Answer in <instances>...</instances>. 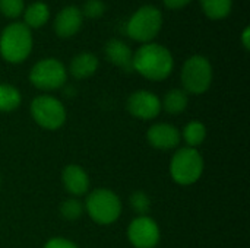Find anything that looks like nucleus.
<instances>
[{"label":"nucleus","mask_w":250,"mask_h":248,"mask_svg":"<svg viewBox=\"0 0 250 248\" xmlns=\"http://www.w3.org/2000/svg\"><path fill=\"white\" fill-rule=\"evenodd\" d=\"M132 66L141 76L158 82L171 75L174 60L168 48L155 42H148L136 50Z\"/></svg>","instance_id":"obj_1"},{"label":"nucleus","mask_w":250,"mask_h":248,"mask_svg":"<svg viewBox=\"0 0 250 248\" xmlns=\"http://www.w3.org/2000/svg\"><path fill=\"white\" fill-rule=\"evenodd\" d=\"M32 50V35L22 22L7 25L0 35V54L9 63H22Z\"/></svg>","instance_id":"obj_2"},{"label":"nucleus","mask_w":250,"mask_h":248,"mask_svg":"<svg viewBox=\"0 0 250 248\" xmlns=\"http://www.w3.org/2000/svg\"><path fill=\"white\" fill-rule=\"evenodd\" d=\"M204 158L195 148H180L171 158L170 175L180 186L195 184L204 174Z\"/></svg>","instance_id":"obj_3"},{"label":"nucleus","mask_w":250,"mask_h":248,"mask_svg":"<svg viewBox=\"0 0 250 248\" xmlns=\"http://www.w3.org/2000/svg\"><path fill=\"white\" fill-rule=\"evenodd\" d=\"M85 209L95 224L111 225L122 215V202L114 191L108 189H97L88 194Z\"/></svg>","instance_id":"obj_4"},{"label":"nucleus","mask_w":250,"mask_h":248,"mask_svg":"<svg viewBox=\"0 0 250 248\" xmlns=\"http://www.w3.org/2000/svg\"><path fill=\"white\" fill-rule=\"evenodd\" d=\"M163 25V15L160 9L151 4H145L139 7L126 25V34L139 42H149L152 41Z\"/></svg>","instance_id":"obj_5"},{"label":"nucleus","mask_w":250,"mask_h":248,"mask_svg":"<svg viewBox=\"0 0 250 248\" xmlns=\"http://www.w3.org/2000/svg\"><path fill=\"white\" fill-rule=\"evenodd\" d=\"M182 83L183 91L193 95H201L207 92L212 83V66L209 60L204 56L189 57L182 69Z\"/></svg>","instance_id":"obj_6"},{"label":"nucleus","mask_w":250,"mask_h":248,"mask_svg":"<svg viewBox=\"0 0 250 248\" xmlns=\"http://www.w3.org/2000/svg\"><path fill=\"white\" fill-rule=\"evenodd\" d=\"M31 115L34 121L45 130H57L66 121V108L54 96L41 95L31 102Z\"/></svg>","instance_id":"obj_7"},{"label":"nucleus","mask_w":250,"mask_h":248,"mask_svg":"<svg viewBox=\"0 0 250 248\" xmlns=\"http://www.w3.org/2000/svg\"><path fill=\"white\" fill-rule=\"evenodd\" d=\"M67 72L57 58H44L34 64L29 72L31 83L42 91H56L66 83Z\"/></svg>","instance_id":"obj_8"},{"label":"nucleus","mask_w":250,"mask_h":248,"mask_svg":"<svg viewBox=\"0 0 250 248\" xmlns=\"http://www.w3.org/2000/svg\"><path fill=\"white\" fill-rule=\"evenodd\" d=\"M127 238L135 248H155L161 238L160 227L148 215L138 216L127 228Z\"/></svg>","instance_id":"obj_9"},{"label":"nucleus","mask_w":250,"mask_h":248,"mask_svg":"<svg viewBox=\"0 0 250 248\" xmlns=\"http://www.w3.org/2000/svg\"><path fill=\"white\" fill-rule=\"evenodd\" d=\"M129 113L141 120H154L161 113L160 98L149 91H136L127 99Z\"/></svg>","instance_id":"obj_10"},{"label":"nucleus","mask_w":250,"mask_h":248,"mask_svg":"<svg viewBox=\"0 0 250 248\" xmlns=\"http://www.w3.org/2000/svg\"><path fill=\"white\" fill-rule=\"evenodd\" d=\"M180 132L176 126L170 123H157L148 129L146 139L149 145L160 151H170L179 146Z\"/></svg>","instance_id":"obj_11"},{"label":"nucleus","mask_w":250,"mask_h":248,"mask_svg":"<svg viewBox=\"0 0 250 248\" xmlns=\"http://www.w3.org/2000/svg\"><path fill=\"white\" fill-rule=\"evenodd\" d=\"M82 20H83V16L79 7L66 6L57 13L54 19V31L62 38L73 37L75 34L79 32L82 26Z\"/></svg>","instance_id":"obj_12"},{"label":"nucleus","mask_w":250,"mask_h":248,"mask_svg":"<svg viewBox=\"0 0 250 248\" xmlns=\"http://www.w3.org/2000/svg\"><path fill=\"white\" fill-rule=\"evenodd\" d=\"M62 181L67 193L75 197L83 196L89 190V177L86 171L75 164L67 165L62 172Z\"/></svg>","instance_id":"obj_13"},{"label":"nucleus","mask_w":250,"mask_h":248,"mask_svg":"<svg viewBox=\"0 0 250 248\" xmlns=\"http://www.w3.org/2000/svg\"><path fill=\"white\" fill-rule=\"evenodd\" d=\"M104 53L108 61H111L114 66L130 72L133 70L132 66V60H133V53L129 48L127 44H125L120 39H110L105 47H104Z\"/></svg>","instance_id":"obj_14"},{"label":"nucleus","mask_w":250,"mask_h":248,"mask_svg":"<svg viewBox=\"0 0 250 248\" xmlns=\"http://www.w3.org/2000/svg\"><path fill=\"white\" fill-rule=\"evenodd\" d=\"M98 69V58L92 53H79L70 61L69 72L75 79H86L92 76Z\"/></svg>","instance_id":"obj_15"},{"label":"nucleus","mask_w":250,"mask_h":248,"mask_svg":"<svg viewBox=\"0 0 250 248\" xmlns=\"http://www.w3.org/2000/svg\"><path fill=\"white\" fill-rule=\"evenodd\" d=\"M50 18V9L45 3L42 1H35L29 4L23 13L25 25L28 28H40Z\"/></svg>","instance_id":"obj_16"},{"label":"nucleus","mask_w":250,"mask_h":248,"mask_svg":"<svg viewBox=\"0 0 250 248\" xmlns=\"http://www.w3.org/2000/svg\"><path fill=\"white\" fill-rule=\"evenodd\" d=\"M189 104V96L188 92L183 89H171L166 94L161 108H164L170 114H180L188 108Z\"/></svg>","instance_id":"obj_17"},{"label":"nucleus","mask_w":250,"mask_h":248,"mask_svg":"<svg viewBox=\"0 0 250 248\" xmlns=\"http://www.w3.org/2000/svg\"><path fill=\"white\" fill-rule=\"evenodd\" d=\"M22 102V96L19 89L9 83H0V111L12 113L19 108Z\"/></svg>","instance_id":"obj_18"},{"label":"nucleus","mask_w":250,"mask_h":248,"mask_svg":"<svg viewBox=\"0 0 250 248\" xmlns=\"http://www.w3.org/2000/svg\"><path fill=\"white\" fill-rule=\"evenodd\" d=\"M180 136L183 137V140L186 142V145L189 148L196 149L199 145L204 143V140L207 137V127L201 121H190L185 126Z\"/></svg>","instance_id":"obj_19"},{"label":"nucleus","mask_w":250,"mask_h":248,"mask_svg":"<svg viewBox=\"0 0 250 248\" xmlns=\"http://www.w3.org/2000/svg\"><path fill=\"white\" fill-rule=\"evenodd\" d=\"M202 10L209 19H223L230 15L233 0H201Z\"/></svg>","instance_id":"obj_20"},{"label":"nucleus","mask_w":250,"mask_h":248,"mask_svg":"<svg viewBox=\"0 0 250 248\" xmlns=\"http://www.w3.org/2000/svg\"><path fill=\"white\" fill-rule=\"evenodd\" d=\"M82 213H83V205L75 197L66 199L60 205V215L67 221H76L82 216Z\"/></svg>","instance_id":"obj_21"},{"label":"nucleus","mask_w":250,"mask_h":248,"mask_svg":"<svg viewBox=\"0 0 250 248\" xmlns=\"http://www.w3.org/2000/svg\"><path fill=\"white\" fill-rule=\"evenodd\" d=\"M130 206L132 209L139 215V216H144L149 212L151 209V200L149 197L142 193V191H136L130 196Z\"/></svg>","instance_id":"obj_22"},{"label":"nucleus","mask_w":250,"mask_h":248,"mask_svg":"<svg viewBox=\"0 0 250 248\" xmlns=\"http://www.w3.org/2000/svg\"><path fill=\"white\" fill-rule=\"evenodd\" d=\"M0 12L6 18H18L23 12V0H0Z\"/></svg>","instance_id":"obj_23"},{"label":"nucleus","mask_w":250,"mask_h":248,"mask_svg":"<svg viewBox=\"0 0 250 248\" xmlns=\"http://www.w3.org/2000/svg\"><path fill=\"white\" fill-rule=\"evenodd\" d=\"M82 16H86L89 19H97L100 16H103V13L105 12V4L101 0H88L83 4V10Z\"/></svg>","instance_id":"obj_24"},{"label":"nucleus","mask_w":250,"mask_h":248,"mask_svg":"<svg viewBox=\"0 0 250 248\" xmlns=\"http://www.w3.org/2000/svg\"><path fill=\"white\" fill-rule=\"evenodd\" d=\"M44 248H78V246L66 238H51L45 243Z\"/></svg>","instance_id":"obj_25"},{"label":"nucleus","mask_w":250,"mask_h":248,"mask_svg":"<svg viewBox=\"0 0 250 248\" xmlns=\"http://www.w3.org/2000/svg\"><path fill=\"white\" fill-rule=\"evenodd\" d=\"M192 0H164V4L168 9H182L185 7L188 3H190Z\"/></svg>","instance_id":"obj_26"},{"label":"nucleus","mask_w":250,"mask_h":248,"mask_svg":"<svg viewBox=\"0 0 250 248\" xmlns=\"http://www.w3.org/2000/svg\"><path fill=\"white\" fill-rule=\"evenodd\" d=\"M249 26L248 28H245V31H243V35H242V41H243V45H245V48L246 50H249L250 44H249Z\"/></svg>","instance_id":"obj_27"},{"label":"nucleus","mask_w":250,"mask_h":248,"mask_svg":"<svg viewBox=\"0 0 250 248\" xmlns=\"http://www.w3.org/2000/svg\"><path fill=\"white\" fill-rule=\"evenodd\" d=\"M0 184H1V178H0Z\"/></svg>","instance_id":"obj_28"}]
</instances>
